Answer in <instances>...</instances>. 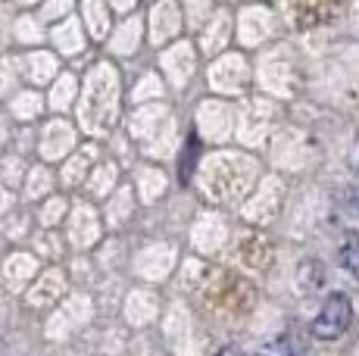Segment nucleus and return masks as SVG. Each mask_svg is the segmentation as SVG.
I'll list each match as a JSON object with an SVG mask.
<instances>
[{"instance_id":"nucleus-1","label":"nucleus","mask_w":359,"mask_h":356,"mask_svg":"<svg viewBox=\"0 0 359 356\" xmlns=\"http://www.w3.org/2000/svg\"><path fill=\"white\" fill-rule=\"evenodd\" d=\"M350 322H353V300L344 291H331L325 297V303H322L319 316L309 325V334L316 341H337V338H344Z\"/></svg>"},{"instance_id":"nucleus-2","label":"nucleus","mask_w":359,"mask_h":356,"mask_svg":"<svg viewBox=\"0 0 359 356\" xmlns=\"http://www.w3.org/2000/svg\"><path fill=\"white\" fill-rule=\"evenodd\" d=\"M341 0H297V22L300 25H316V22H328L337 13Z\"/></svg>"},{"instance_id":"nucleus-3","label":"nucleus","mask_w":359,"mask_h":356,"mask_svg":"<svg viewBox=\"0 0 359 356\" xmlns=\"http://www.w3.org/2000/svg\"><path fill=\"white\" fill-rule=\"evenodd\" d=\"M341 266L359 282V238L347 235V241L341 244Z\"/></svg>"},{"instance_id":"nucleus-4","label":"nucleus","mask_w":359,"mask_h":356,"mask_svg":"<svg viewBox=\"0 0 359 356\" xmlns=\"http://www.w3.org/2000/svg\"><path fill=\"white\" fill-rule=\"evenodd\" d=\"M300 282H303V287H306V291H316V287L325 282V272H322L319 263H313V259H309V263L300 266Z\"/></svg>"},{"instance_id":"nucleus-5","label":"nucleus","mask_w":359,"mask_h":356,"mask_svg":"<svg viewBox=\"0 0 359 356\" xmlns=\"http://www.w3.org/2000/svg\"><path fill=\"white\" fill-rule=\"evenodd\" d=\"M257 356H291V344H287V338H275L269 344H262Z\"/></svg>"},{"instance_id":"nucleus-6","label":"nucleus","mask_w":359,"mask_h":356,"mask_svg":"<svg viewBox=\"0 0 359 356\" xmlns=\"http://www.w3.org/2000/svg\"><path fill=\"white\" fill-rule=\"evenodd\" d=\"M350 166H353V172H359V135L353 141V150H350Z\"/></svg>"},{"instance_id":"nucleus-7","label":"nucleus","mask_w":359,"mask_h":356,"mask_svg":"<svg viewBox=\"0 0 359 356\" xmlns=\"http://www.w3.org/2000/svg\"><path fill=\"white\" fill-rule=\"evenodd\" d=\"M216 356H247L244 350H241V347H234V344H229V347H222V350H219Z\"/></svg>"},{"instance_id":"nucleus-8","label":"nucleus","mask_w":359,"mask_h":356,"mask_svg":"<svg viewBox=\"0 0 359 356\" xmlns=\"http://www.w3.org/2000/svg\"><path fill=\"white\" fill-rule=\"evenodd\" d=\"M350 210H353V213L359 216V191H356V194H353V197H350Z\"/></svg>"}]
</instances>
